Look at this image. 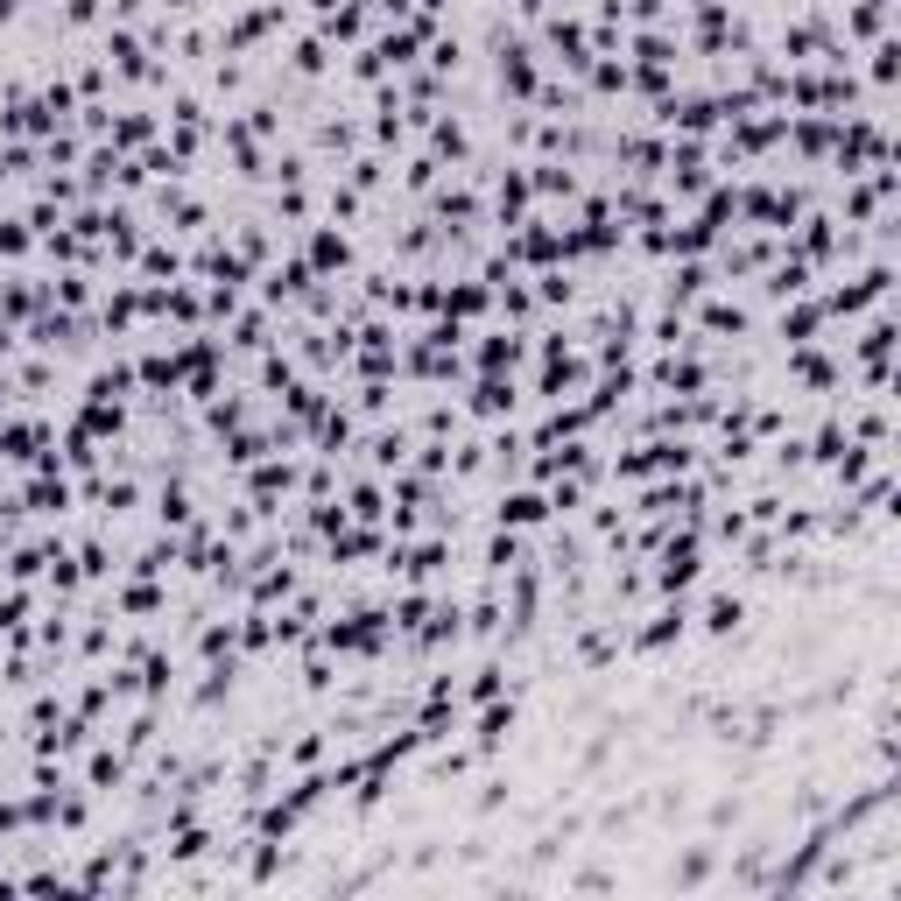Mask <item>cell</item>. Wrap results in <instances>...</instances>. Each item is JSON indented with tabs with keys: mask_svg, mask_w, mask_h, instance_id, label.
I'll list each match as a JSON object with an SVG mask.
<instances>
[{
	"mask_svg": "<svg viewBox=\"0 0 901 901\" xmlns=\"http://www.w3.org/2000/svg\"><path fill=\"white\" fill-rule=\"evenodd\" d=\"M514 725H522L514 698L479 704V719H472V754H479V761H501V754H507V740H514Z\"/></svg>",
	"mask_w": 901,
	"mask_h": 901,
	"instance_id": "obj_3",
	"label": "cell"
},
{
	"mask_svg": "<svg viewBox=\"0 0 901 901\" xmlns=\"http://www.w3.org/2000/svg\"><path fill=\"white\" fill-rule=\"evenodd\" d=\"M635 56L641 64H677V43L669 35H635Z\"/></svg>",
	"mask_w": 901,
	"mask_h": 901,
	"instance_id": "obj_15",
	"label": "cell"
},
{
	"mask_svg": "<svg viewBox=\"0 0 901 901\" xmlns=\"http://www.w3.org/2000/svg\"><path fill=\"white\" fill-rule=\"evenodd\" d=\"M430 142H437V156H465V127H458V121H430Z\"/></svg>",
	"mask_w": 901,
	"mask_h": 901,
	"instance_id": "obj_14",
	"label": "cell"
},
{
	"mask_svg": "<svg viewBox=\"0 0 901 901\" xmlns=\"http://www.w3.org/2000/svg\"><path fill=\"white\" fill-rule=\"evenodd\" d=\"M746 612H754V606H746V591H704V606H690V627H698V635L704 641H733L740 635V627H746Z\"/></svg>",
	"mask_w": 901,
	"mask_h": 901,
	"instance_id": "obj_2",
	"label": "cell"
},
{
	"mask_svg": "<svg viewBox=\"0 0 901 901\" xmlns=\"http://www.w3.org/2000/svg\"><path fill=\"white\" fill-rule=\"evenodd\" d=\"M817 332H824V303L817 296H796V311L775 317V338L782 345H817Z\"/></svg>",
	"mask_w": 901,
	"mask_h": 901,
	"instance_id": "obj_6",
	"label": "cell"
},
{
	"mask_svg": "<svg viewBox=\"0 0 901 901\" xmlns=\"http://www.w3.org/2000/svg\"><path fill=\"white\" fill-rule=\"evenodd\" d=\"M156 522H163V528H184V522H190V493H184V486H163V493H156Z\"/></svg>",
	"mask_w": 901,
	"mask_h": 901,
	"instance_id": "obj_12",
	"label": "cell"
},
{
	"mask_svg": "<svg viewBox=\"0 0 901 901\" xmlns=\"http://www.w3.org/2000/svg\"><path fill=\"white\" fill-rule=\"evenodd\" d=\"M353 514H359V522H380V486H359L353 493Z\"/></svg>",
	"mask_w": 901,
	"mask_h": 901,
	"instance_id": "obj_18",
	"label": "cell"
},
{
	"mask_svg": "<svg viewBox=\"0 0 901 901\" xmlns=\"http://www.w3.org/2000/svg\"><path fill=\"white\" fill-rule=\"evenodd\" d=\"M690 8H712V0H690Z\"/></svg>",
	"mask_w": 901,
	"mask_h": 901,
	"instance_id": "obj_21",
	"label": "cell"
},
{
	"mask_svg": "<svg viewBox=\"0 0 901 901\" xmlns=\"http://www.w3.org/2000/svg\"><path fill=\"white\" fill-rule=\"evenodd\" d=\"M56 296H64V303H85L92 290H85V275H64V282H56Z\"/></svg>",
	"mask_w": 901,
	"mask_h": 901,
	"instance_id": "obj_19",
	"label": "cell"
},
{
	"mask_svg": "<svg viewBox=\"0 0 901 901\" xmlns=\"http://www.w3.org/2000/svg\"><path fill=\"white\" fill-rule=\"evenodd\" d=\"M142 268H148V275H177V247H148Z\"/></svg>",
	"mask_w": 901,
	"mask_h": 901,
	"instance_id": "obj_17",
	"label": "cell"
},
{
	"mask_svg": "<svg viewBox=\"0 0 901 901\" xmlns=\"http://www.w3.org/2000/svg\"><path fill=\"white\" fill-rule=\"evenodd\" d=\"M493 522H501V528H543V522H549V493H535V486H507L501 501H493Z\"/></svg>",
	"mask_w": 901,
	"mask_h": 901,
	"instance_id": "obj_4",
	"label": "cell"
},
{
	"mask_svg": "<svg viewBox=\"0 0 901 901\" xmlns=\"http://www.w3.org/2000/svg\"><path fill=\"white\" fill-rule=\"evenodd\" d=\"M85 789H92V796L127 789V746H92V761H85Z\"/></svg>",
	"mask_w": 901,
	"mask_h": 901,
	"instance_id": "obj_5",
	"label": "cell"
},
{
	"mask_svg": "<svg viewBox=\"0 0 901 901\" xmlns=\"http://www.w3.org/2000/svg\"><path fill=\"white\" fill-rule=\"evenodd\" d=\"M698 332H712V338H746V332H754V317H746L740 303L712 296V303H704V311H698Z\"/></svg>",
	"mask_w": 901,
	"mask_h": 901,
	"instance_id": "obj_7",
	"label": "cell"
},
{
	"mask_svg": "<svg viewBox=\"0 0 901 901\" xmlns=\"http://www.w3.org/2000/svg\"><path fill=\"white\" fill-rule=\"evenodd\" d=\"M522 353H528L522 332H486V345H479V367H486V374H507Z\"/></svg>",
	"mask_w": 901,
	"mask_h": 901,
	"instance_id": "obj_9",
	"label": "cell"
},
{
	"mask_svg": "<svg viewBox=\"0 0 901 901\" xmlns=\"http://www.w3.org/2000/svg\"><path fill=\"white\" fill-rule=\"evenodd\" d=\"M367 451H374V465H380V472H401V458H409V430H380Z\"/></svg>",
	"mask_w": 901,
	"mask_h": 901,
	"instance_id": "obj_11",
	"label": "cell"
},
{
	"mask_svg": "<svg viewBox=\"0 0 901 901\" xmlns=\"http://www.w3.org/2000/svg\"><path fill=\"white\" fill-rule=\"evenodd\" d=\"M514 409V380H501V374H486L472 388V416H507Z\"/></svg>",
	"mask_w": 901,
	"mask_h": 901,
	"instance_id": "obj_10",
	"label": "cell"
},
{
	"mask_svg": "<svg viewBox=\"0 0 901 901\" xmlns=\"http://www.w3.org/2000/svg\"><path fill=\"white\" fill-rule=\"evenodd\" d=\"M353 261V247H345V233H332V226H317L311 233V275H332V268Z\"/></svg>",
	"mask_w": 901,
	"mask_h": 901,
	"instance_id": "obj_8",
	"label": "cell"
},
{
	"mask_svg": "<svg viewBox=\"0 0 901 901\" xmlns=\"http://www.w3.org/2000/svg\"><path fill=\"white\" fill-rule=\"evenodd\" d=\"M169 606V591H156V585H127L121 591V612H163Z\"/></svg>",
	"mask_w": 901,
	"mask_h": 901,
	"instance_id": "obj_13",
	"label": "cell"
},
{
	"mask_svg": "<svg viewBox=\"0 0 901 901\" xmlns=\"http://www.w3.org/2000/svg\"><path fill=\"white\" fill-rule=\"evenodd\" d=\"M290 64H296V71H324V64H332V50H324V43H317V35H303V43H296V56H290Z\"/></svg>",
	"mask_w": 901,
	"mask_h": 901,
	"instance_id": "obj_16",
	"label": "cell"
},
{
	"mask_svg": "<svg viewBox=\"0 0 901 901\" xmlns=\"http://www.w3.org/2000/svg\"><path fill=\"white\" fill-rule=\"evenodd\" d=\"M99 8H106V0H71V22H92Z\"/></svg>",
	"mask_w": 901,
	"mask_h": 901,
	"instance_id": "obj_20",
	"label": "cell"
},
{
	"mask_svg": "<svg viewBox=\"0 0 901 901\" xmlns=\"http://www.w3.org/2000/svg\"><path fill=\"white\" fill-rule=\"evenodd\" d=\"M683 635H690V599L677 591V599H662L641 627H627V648H635V656H662V648H683Z\"/></svg>",
	"mask_w": 901,
	"mask_h": 901,
	"instance_id": "obj_1",
	"label": "cell"
}]
</instances>
